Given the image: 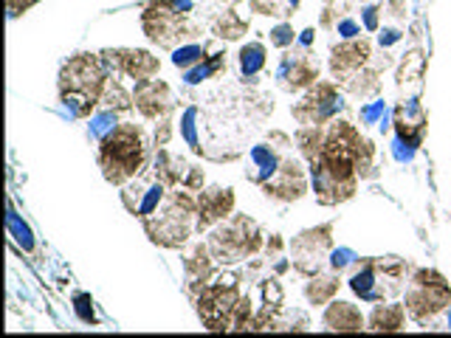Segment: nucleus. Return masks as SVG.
<instances>
[{"label":"nucleus","mask_w":451,"mask_h":338,"mask_svg":"<svg viewBox=\"0 0 451 338\" xmlns=\"http://www.w3.org/2000/svg\"><path fill=\"white\" fill-rule=\"evenodd\" d=\"M308 187H311V181H308L305 169H302V161H299L294 152H288L285 161H282V169H280V173H277L268 184H263L260 189H263V195L271 198V201L294 203V201H299V198L308 195Z\"/></svg>","instance_id":"obj_15"},{"label":"nucleus","mask_w":451,"mask_h":338,"mask_svg":"<svg viewBox=\"0 0 451 338\" xmlns=\"http://www.w3.org/2000/svg\"><path fill=\"white\" fill-rule=\"evenodd\" d=\"M172 113H166V116H161L158 119V124H155V133H152V147L155 149H164L169 141H172Z\"/></svg>","instance_id":"obj_38"},{"label":"nucleus","mask_w":451,"mask_h":338,"mask_svg":"<svg viewBox=\"0 0 451 338\" xmlns=\"http://www.w3.org/2000/svg\"><path fill=\"white\" fill-rule=\"evenodd\" d=\"M294 144H296V141H294L288 133H280V130L268 133V138L260 141V144H254L251 152H249L246 181H249V184H257V187L268 184V181L280 173V169H282L285 155L294 152Z\"/></svg>","instance_id":"obj_11"},{"label":"nucleus","mask_w":451,"mask_h":338,"mask_svg":"<svg viewBox=\"0 0 451 338\" xmlns=\"http://www.w3.org/2000/svg\"><path fill=\"white\" fill-rule=\"evenodd\" d=\"M240 271H229V265H223V271H214V276L203 285V290L195 299L197 318L203 321L206 330L220 332L235 327V310L240 302Z\"/></svg>","instance_id":"obj_4"},{"label":"nucleus","mask_w":451,"mask_h":338,"mask_svg":"<svg viewBox=\"0 0 451 338\" xmlns=\"http://www.w3.org/2000/svg\"><path fill=\"white\" fill-rule=\"evenodd\" d=\"M141 26L150 43L166 51H175L192 37L203 34V26L195 18H183L181 12H175L169 0H147V6L141 12Z\"/></svg>","instance_id":"obj_7"},{"label":"nucleus","mask_w":451,"mask_h":338,"mask_svg":"<svg viewBox=\"0 0 451 338\" xmlns=\"http://www.w3.org/2000/svg\"><path fill=\"white\" fill-rule=\"evenodd\" d=\"M172 9L181 12L183 18H195V9H197V0H169Z\"/></svg>","instance_id":"obj_44"},{"label":"nucleus","mask_w":451,"mask_h":338,"mask_svg":"<svg viewBox=\"0 0 451 338\" xmlns=\"http://www.w3.org/2000/svg\"><path fill=\"white\" fill-rule=\"evenodd\" d=\"M209 248L220 265H237L249 257H254L263 248V229L249 215H232L214 229H209Z\"/></svg>","instance_id":"obj_6"},{"label":"nucleus","mask_w":451,"mask_h":338,"mask_svg":"<svg viewBox=\"0 0 451 338\" xmlns=\"http://www.w3.org/2000/svg\"><path fill=\"white\" fill-rule=\"evenodd\" d=\"M266 62H268V51H266L263 43H246L237 54V68H240V76L246 82H254L263 74Z\"/></svg>","instance_id":"obj_24"},{"label":"nucleus","mask_w":451,"mask_h":338,"mask_svg":"<svg viewBox=\"0 0 451 338\" xmlns=\"http://www.w3.org/2000/svg\"><path fill=\"white\" fill-rule=\"evenodd\" d=\"M372 57V46L370 40L364 37H355V40H341L339 46L330 48V71L333 76L341 82L347 76H353L355 71H361Z\"/></svg>","instance_id":"obj_19"},{"label":"nucleus","mask_w":451,"mask_h":338,"mask_svg":"<svg viewBox=\"0 0 451 338\" xmlns=\"http://www.w3.org/2000/svg\"><path fill=\"white\" fill-rule=\"evenodd\" d=\"M339 285H341V273L327 268V271H319L313 276H308V285H305V299L319 307V304H327L333 302V296L339 293Z\"/></svg>","instance_id":"obj_22"},{"label":"nucleus","mask_w":451,"mask_h":338,"mask_svg":"<svg viewBox=\"0 0 451 338\" xmlns=\"http://www.w3.org/2000/svg\"><path fill=\"white\" fill-rule=\"evenodd\" d=\"M367 324L375 332H398L406 324V307L395 304V302H375Z\"/></svg>","instance_id":"obj_23"},{"label":"nucleus","mask_w":451,"mask_h":338,"mask_svg":"<svg viewBox=\"0 0 451 338\" xmlns=\"http://www.w3.org/2000/svg\"><path fill=\"white\" fill-rule=\"evenodd\" d=\"M414 155H417V147H412V144H406L403 138H392V158L398 161V163H412L414 161Z\"/></svg>","instance_id":"obj_40"},{"label":"nucleus","mask_w":451,"mask_h":338,"mask_svg":"<svg viewBox=\"0 0 451 338\" xmlns=\"http://www.w3.org/2000/svg\"><path fill=\"white\" fill-rule=\"evenodd\" d=\"M322 324H325V330H333V332H361L364 324H367V318L361 316V310H358L353 302L333 299V302H327V307H325Z\"/></svg>","instance_id":"obj_20"},{"label":"nucleus","mask_w":451,"mask_h":338,"mask_svg":"<svg viewBox=\"0 0 451 338\" xmlns=\"http://www.w3.org/2000/svg\"><path fill=\"white\" fill-rule=\"evenodd\" d=\"M282 248H285V240H282L280 234H271V240H268V245H266L268 257H271V259H280V257H282Z\"/></svg>","instance_id":"obj_46"},{"label":"nucleus","mask_w":451,"mask_h":338,"mask_svg":"<svg viewBox=\"0 0 451 338\" xmlns=\"http://www.w3.org/2000/svg\"><path fill=\"white\" fill-rule=\"evenodd\" d=\"M150 173L161 181V184H166L169 189H175V187H181L183 184V178H186V173H189V163L183 161V158H178V155H172L166 147L164 149H158L155 152V158L150 161Z\"/></svg>","instance_id":"obj_21"},{"label":"nucleus","mask_w":451,"mask_h":338,"mask_svg":"<svg viewBox=\"0 0 451 338\" xmlns=\"http://www.w3.org/2000/svg\"><path fill=\"white\" fill-rule=\"evenodd\" d=\"M226 48H217L211 57H206V60H200L197 65H192L189 71H183V82L189 85V88H195V85H203L206 79H211V76H217L223 68H226Z\"/></svg>","instance_id":"obj_26"},{"label":"nucleus","mask_w":451,"mask_h":338,"mask_svg":"<svg viewBox=\"0 0 451 338\" xmlns=\"http://www.w3.org/2000/svg\"><path fill=\"white\" fill-rule=\"evenodd\" d=\"M319 82V62L316 57H311V51H288L282 54L280 65H277V85L285 93H299L308 90L311 85Z\"/></svg>","instance_id":"obj_14"},{"label":"nucleus","mask_w":451,"mask_h":338,"mask_svg":"<svg viewBox=\"0 0 451 338\" xmlns=\"http://www.w3.org/2000/svg\"><path fill=\"white\" fill-rule=\"evenodd\" d=\"M229 4H237V0H229Z\"/></svg>","instance_id":"obj_50"},{"label":"nucleus","mask_w":451,"mask_h":338,"mask_svg":"<svg viewBox=\"0 0 451 338\" xmlns=\"http://www.w3.org/2000/svg\"><path fill=\"white\" fill-rule=\"evenodd\" d=\"M268 330H296V332H305L311 330V318L302 313V310H280V316L271 321Z\"/></svg>","instance_id":"obj_33"},{"label":"nucleus","mask_w":451,"mask_h":338,"mask_svg":"<svg viewBox=\"0 0 451 338\" xmlns=\"http://www.w3.org/2000/svg\"><path fill=\"white\" fill-rule=\"evenodd\" d=\"M336 34L341 37V40H355V37H361V20H355V18H350V15H344V18H339L336 20Z\"/></svg>","instance_id":"obj_39"},{"label":"nucleus","mask_w":451,"mask_h":338,"mask_svg":"<svg viewBox=\"0 0 451 338\" xmlns=\"http://www.w3.org/2000/svg\"><path fill=\"white\" fill-rule=\"evenodd\" d=\"M268 37H271V46L274 48H291V46H296V32H294V26L291 23H280V26H274L271 32H268Z\"/></svg>","instance_id":"obj_37"},{"label":"nucleus","mask_w":451,"mask_h":338,"mask_svg":"<svg viewBox=\"0 0 451 338\" xmlns=\"http://www.w3.org/2000/svg\"><path fill=\"white\" fill-rule=\"evenodd\" d=\"M110 68L113 76H124V79H133V82H141V79H152L161 68L158 57H152L150 51L144 48H105L99 51Z\"/></svg>","instance_id":"obj_13"},{"label":"nucleus","mask_w":451,"mask_h":338,"mask_svg":"<svg viewBox=\"0 0 451 338\" xmlns=\"http://www.w3.org/2000/svg\"><path fill=\"white\" fill-rule=\"evenodd\" d=\"M448 302H451V288L440 271L423 268L412 276L409 290H406V313L417 324L429 330L434 324V316H440Z\"/></svg>","instance_id":"obj_8"},{"label":"nucleus","mask_w":451,"mask_h":338,"mask_svg":"<svg viewBox=\"0 0 451 338\" xmlns=\"http://www.w3.org/2000/svg\"><path fill=\"white\" fill-rule=\"evenodd\" d=\"M313 40H316V29H305V32H299V37H296V43H299L302 48H311Z\"/></svg>","instance_id":"obj_47"},{"label":"nucleus","mask_w":451,"mask_h":338,"mask_svg":"<svg viewBox=\"0 0 451 338\" xmlns=\"http://www.w3.org/2000/svg\"><path fill=\"white\" fill-rule=\"evenodd\" d=\"M119 124H122V113H119V110L99 107V110L91 116V121H88V135H91L93 141H102V138L110 135Z\"/></svg>","instance_id":"obj_31"},{"label":"nucleus","mask_w":451,"mask_h":338,"mask_svg":"<svg viewBox=\"0 0 451 338\" xmlns=\"http://www.w3.org/2000/svg\"><path fill=\"white\" fill-rule=\"evenodd\" d=\"M325 138H327V130H325V127H316V124H299V130H296V135H294L296 149L302 152V158H305L308 163L322 152Z\"/></svg>","instance_id":"obj_28"},{"label":"nucleus","mask_w":451,"mask_h":338,"mask_svg":"<svg viewBox=\"0 0 451 338\" xmlns=\"http://www.w3.org/2000/svg\"><path fill=\"white\" fill-rule=\"evenodd\" d=\"M378 20H381V6L378 4H367V6H361V26H364V32H378L381 26H378Z\"/></svg>","instance_id":"obj_41"},{"label":"nucleus","mask_w":451,"mask_h":338,"mask_svg":"<svg viewBox=\"0 0 451 338\" xmlns=\"http://www.w3.org/2000/svg\"><path fill=\"white\" fill-rule=\"evenodd\" d=\"M333 229H336V223L330 220V223L305 229V231H299V234L291 240L288 248H291V257H294L291 265H294L296 273L313 276V273L325 271L327 257H330V251L336 248V245H333Z\"/></svg>","instance_id":"obj_9"},{"label":"nucleus","mask_w":451,"mask_h":338,"mask_svg":"<svg viewBox=\"0 0 451 338\" xmlns=\"http://www.w3.org/2000/svg\"><path fill=\"white\" fill-rule=\"evenodd\" d=\"M110 68L102 54H74L60 68V104L71 119L93 116V107H99L105 85L110 79Z\"/></svg>","instance_id":"obj_1"},{"label":"nucleus","mask_w":451,"mask_h":338,"mask_svg":"<svg viewBox=\"0 0 451 338\" xmlns=\"http://www.w3.org/2000/svg\"><path fill=\"white\" fill-rule=\"evenodd\" d=\"M211 34L214 37H220V40H240L243 34H249V23L237 15V12H220V15H214V20H211Z\"/></svg>","instance_id":"obj_29"},{"label":"nucleus","mask_w":451,"mask_h":338,"mask_svg":"<svg viewBox=\"0 0 451 338\" xmlns=\"http://www.w3.org/2000/svg\"><path fill=\"white\" fill-rule=\"evenodd\" d=\"M347 110V102L341 96V90L333 82H316L305 90V96L291 107V116L299 124H316L325 127L330 124L339 113Z\"/></svg>","instance_id":"obj_10"},{"label":"nucleus","mask_w":451,"mask_h":338,"mask_svg":"<svg viewBox=\"0 0 451 338\" xmlns=\"http://www.w3.org/2000/svg\"><path fill=\"white\" fill-rule=\"evenodd\" d=\"M409 273V262L400 257H361L358 268L350 273V290L361 302H389L400 293L403 279Z\"/></svg>","instance_id":"obj_5"},{"label":"nucleus","mask_w":451,"mask_h":338,"mask_svg":"<svg viewBox=\"0 0 451 338\" xmlns=\"http://www.w3.org/2000/svg\"><path fill=\"white\" fill-rule=\"evenodd\" d=\"M166 184H161L150 169H144L141 175H136L133 181H127L124 187H122V203H124V209L133 215V217H138V220H144V217H150L161 203H164V198H166Z\"/></svg>","instance_id":"obj_12"},{"label":"nucleus","mask_w":451,"mask_h":338,"mask_svg":"<svg viewBox=\"0 0 451 338\" xmlns=\"http://www.w3.org/2000/svg\"><path fill=\"white\" fill-rule=\"evenodd\" d=\"M34 4H40V0H9V15H12V18H20V15L29 12Z\"/></svg>","instance_id":"obj_45"},{"label":"nucleus","mask_w":451,"mask_h":338,"mask_svg":"<svg viewBox=\"0 0 451 338\" xmlns=\"http://www.w3.org/2000/svg\"><path fill=\"white\" fill-rule=\"evenodd\" d=\"M6 229H9V237H12V243H15V248L18 251H23V254H34V248H37V237H34V231H32V226L15 212V206L9 203V215H6Z\"/></svg>","instance_id":"obj_27"},{"label":"nucleus","mask_w":451,"mask_h":338,"mask_svg":"<svg viewBox=\"0 0 451 338\" xmlns=\"http://www.w3.org/2000/svg\"><path fill=\"white\" fill-rule=\"evenodd\" d=\"M99 169L107 184L124 187L150 166V135L141 124L122 121L110 135L99 141Z\"/></svg>","instance_id":"obj_2"},{"label":"nucleus","mask_w":451,"mask_h":338,"mask_svg":"<svg viewBox=\"0 0 451 338\" xmlns=\"http://www.w3.org/2000/svg\"><path fill=\"white\" fill-rule=\"evenodd\" d=\"M386 113H389L386 102H384V99H372V102L361 104V110H358V121H361V127H375V124H381V121H384V116H386Z\"/></svg>","instance_id":"obj_36"},{"label":"nucleus","mask_w":451,"mask_h":338,"mask_svg":"<svg viewBox=\"0 0 451 338\" xmlns=\"http://www.w3.org/2000/svg\"><path fill=\"white\" fill-rule=\"evenodd\" d=\"M150 243L161 248H183L192 234H197V198L192 192H166L164 203L141 220Z\"/></svg>","instance_id":"obj_3"},{"label":"nucleus","mask_w":451,"mask_h":338,"mask_svg":"<svg viewBox=\"0 0 451 338\" xmlns=\"http://www.w3.org/2000/svg\"><path fill=\"white\" fill-rule=\"evenodd\" d=\"M200 119H203V110H200L197 104H189V107L181 113V138L186 141V147H189L195 155L206 158V144H203V138H200Z\"/></svg>","instance_id":"obj_25"},{"label":"nucleus","mask_w":451,"mask_h":338,"mask_svg":"<svg viewBox=\"0 0 451 338\" xmlns=\"http://www.w3.org/2000/svg\"><path fill=\"white\" fill-rule=\"evenodd\" d=\"M209 57V46L206 43H183L172 51V65L181 71H189L192 65H197L200 60Z\"/></svg>","instance_id":"obj_32"},{"label":"nucleus","mask_w":451,"mask_h":338,"mask_svg":"<svg viewBox=\"0 0 451 338\" xmlns=\"http://www.w3.org/2000/svg\"><path fill=\"white\" fill-rule=\"evenodd\" d=\"M214 262H217V259H214L209 243H192V245H189V251H186L183 259H181L189 299H197V293L203 290V285L214 276Z\"/></svg>","instance_id":"obj_18"},{"label":"nucleus","mask_w":451,"mask_h":338,"mask_svg":"<svg viewBox=\"0 0 451 338\" xmlns=\"http://www.w3.org/2000/svg\"><path fill=\"white\" fill-rule=\"evenodd\" d=\"M203 181H206V175H203V169L200 166H189V173H186V178H183V189H189V192H200L203 189Z\"/></svg>","instance_id":"obj_42"},{"label":"nucleus","mask_w":451,"mask_h":338,"mask_svg":"<svg viewBox=\"0 0 451 338\" xmlns=\"http://www.w3.org/2000/svg\"><path fill=\"white\" fill-rule=\"evenodd\" d=\"M133 102H136V110L150 121H158L161 116L175 110V96H172V90H169V85L164 79H141V82H136Z\"/></svg>","instance_id":"obj_17"},{"label":"nucleus","mask_w":451,"mask_h":338,"mask_svg":"<svg viewBox=\"0 0 451 338\" xmlns=\"http://www.w3.org/2000/svg\"><path fill=\"white\" fill-rule=\"evenodd\" d=\"M443 327L445 330H451V302L445 304V310H443Z\"/></svg>","instance_id":"obj_48"},{"label":"nucleus","mask_w":451,"mask_h":338,"mask_svg":"<svg viewBox=\"0 0 451 338\" xmlns=\"http://www.w3.org/2000/svg\"><path fill=\"white\" fill-rule=\"evenodd\" d=\"M235 215V189L232 187H209L197 195V234L214 229L226 217Z\"/></svg>","instance_id":"obj_16"},{"label":"nucleus","mask_w":451,"mask_h":338,"mask_svg":"<svg viewBox=\"0 0 451 338\" xmlns=\"http://www.w3.org/2000/svg\"><path fill=\"white\" fill-rule=\"evenodd\" d=\"M400 40H403V32H400V29H395V26L378 29V46H381V48H392V46H398Z\"/></svg>","instance_id":"obj_43"},{"label":"nucleus","mask_w":451,"mask_h":338,"mask_svg":"<svg viewBox=\"0 0 451 338\" xmlns=\"http://www.w3.org/2000/svg\"><path fill=\"white\" fill-rule=\"evenodd\" d=\"M99 107H110V110H119V113H127L136 107L133 102V90L124 88V82L119 76H110L107 85H105V93H102V102Z\"/></svg>","instance_id":"obj_30"},{"label":"nucleus","mask_w":451,"mask_h":338,"mask_svg":"<svg viewBox=\"0 0 451 338\" xmlns=\"http://www.w3.org/2000/svg\"><path fill=\"white\" fill-rule=\"evenodd\" d=\"M358 262H361V257H358L353 248H344V245H341V248H333L330 257H327V268H333V271H339V273L355 271Z\"/></svg>","instance_id":"obj_34"},{"label":"nucleus","mask_w":451,"mask_h":338,"mask_svg":"<svg viewBox=\"0 0 451 338\" xmlns=\"http://www.w3.org/2000/svg\"><path fill=\"white\" fill-rule=\"evenodd\" d=\"M299 4H302V0H285V6H288V12H291V15L299 9Z\"/></svg>","instance_id":"obj_49"},{"label":"nucleus","mask_w":451,"mask_h":338,"mask_svg":"<svg viewBox=\"0 0 451 338\" xmlns=\"http://www.w3.org/2000/svg\"><path fill=\"white\" fill-rule=\"evenodd\" d=\"M71 304H74V316H77L82 324H91V327L99 324V316H96V307H93V296H91V293H74Z\"/></svg>","instance_id":"obj_35"}]
</instances>
